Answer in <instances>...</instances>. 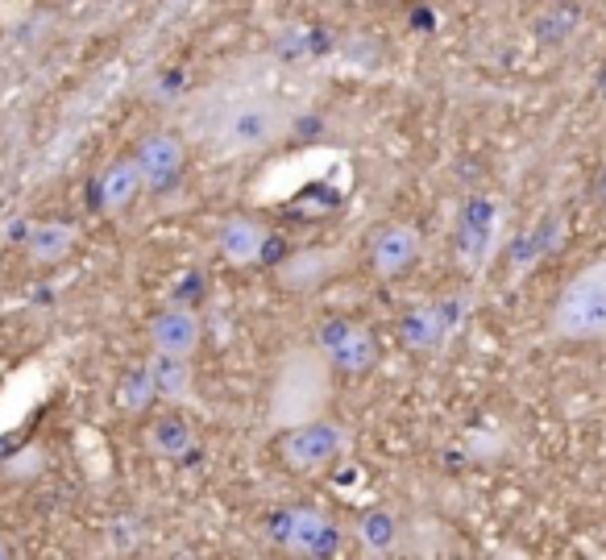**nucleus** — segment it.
<instances>
[{"instance_id":"obj_5","label":"nucleus","mask_w":606,"mask_h":560,"mask_svg":"<svg viewBox=\"0 0 606 560\" xmlns=\"http://www.w3.org/2000/svg\"><path fill=\"white\" fill-rule=\"evenodd\" d=\"M270 540L291 556H337L341 527L316 507H283L270 519Z\"/></svg>"},{"instance_id":"obj_10","label":"nucleus","mask_w":606,"mask_h":560,"mask_svg":"<svg viewBox=\"0 0 606 560\" xmlns=\"http://www.w3.org/2000/svg\"><path fill=\"white\" fill-rule=\"evenodd\" d=\"M341 266H345V254H341V249H320V245H312V249H299V254L283 258L279 270H274V283H279L283 291L303 295V291L324 287Z\"/></svg>"},{"instance_id":"obj_14","label":"nucleus","mask_w":606,"mask_h":560,"mask_svg":"<svg viewBox=\"0 0 606 560\" xmlns=\"http://www.w3.org/2000/svg\"><path fill=\"white\" fill-rule=\"evenodd\" d=\"M449 328H453V320H449L445 307H440V303H420V307H411V312L403 316L399 336H403L407 349H416V353H436L440 345H445Z\"/></svg>"},{"instance_id":"obj_19","label":"nucleus","mask_w":606,"mask_h":560,"mask_svg":"<svg viewBox=\"0 0 606 560\" xmlns=\"http://www.w3.org/2000/svg\"><path fill=\"white\" fill-rule=\"evenodd\" d=\"M5 552H9V548H0V556H5Z\"/></svg>"},{"instance_id":"obj_12","label":"nucleus","mask_w":606,"mask_h":560,"mask_svg":"<svg viewBox=\"0 0 606 560\" xmlns=\"http://www.w3.org/2000/svg\"><path fill=\"white\" fill-rule=\"evenodd\" d=\"M142 191H146L142 166H137L133 154L108 162L104 171H100V179H96V212H100V216H121Z\"/></svg>"},{"instance_id":"obj_17","label":"nucleus","mask_w":606,"mask_h":560,"mask_svg":"<svg viewBox=\"0 0 606 560\" xmlns=\"http://www.w3.org/2000/svg\"><path fill=\"white\" fill-rule=\"evenodd\" d=\"M146 448L162 461H179L196 448V432H191L179 415H167V419H158V424L146 428Z\"/></svg>"},{"instance_id":"obj_16","label":"nucleus","mask_w":606,"mask_h":560,"mask_svg":"<svg viewBox=\"0 0 606 560\" xmlns=\"http://www.w3.org/2000/svg\"><path fill=\"white\" fill-rule=\"evenodd\" d=\"M150 374L158 386V399L167 403H187L191 386H196V370H191V357H171V353H150Z\"/></svg>"},{"instance_id":"obj_13","label":"nucleus","mask_w":606,"mask_h":560,"mask_svg":"<svg viewBox=\"0 0 606 560\" xmlns=\"http://www.w3.org/2000/svg\"><path fill=\"white\" fill-rule=\"evenodd\" d=\"M79 245V224L71 220H38L30 237H25V258L34 266H59L75 254Z\"/></svg>"},{"instance_id":"obj_7","label":"nucleus","mask_w":606,"mask_h":560,"mask_svg":"<svg viewBox=\"0 0 606 560\" xmlns=\"http://www.w3.org/2000/svg\"><path fill=\"white\" fill-rule=\"evenodd\" d=\"M133 158H137V166H142V183H146V191H167V187L179 183V175H183V166H187V146H183L179 133H171V129H154V133H146L142 142H137Z\"/></svg>"},{"instance_id":"obj_8","label":"nucleus","mask_w":606,"mask_h":560,"mask_svg":"<svg viewBox=\"0 0 606 560\" xmlns=\"http://www.w3.org/2000/svg\"><path fill=\"white\" fill-rule=\"evenodd\" d=\"M420 249H424V237H420L416 224L391 220V224H382V229H374V237H370V270L378 278H399L416 266Z\"/></svg>"},{"instance_id":"obj_1","label":"nucleus","mask_w":606,"mask_h":560,"mask_svg":"<svg viewBox=\"0 0 606 560\" xmlns=\"http://www.w3.org/2000/svg\"><path fill=\"white\" fill-rule=\"evenodd\" d=\"M333 382L337 370L324 361L316 345H291L279 353L266 390V424L274 432H287L295 424H308V419L328 415L333 403Z\"/></svg>"},{"instance_id":"obj_6","label":"nucleus","mask_w":606,"mask_h":560,"mask_svg":"<svg viewBox=\"0 0 606 560\" xmlns=\"http://www.w3.org/2000/svg\"><path fill=\"white\" fill-rule=\"evenodd\" d=\"M316 349L324 353V361L345 378H362L378 366V336L374 328L333 316L316 328Z\"/></svg>"},{"instance_id":"obj_9","label":"nucleus","mask_w":606,"mask_h":560,"mask_svg":"<svg viewBox=\"0 0 606 560\" xmlns=\"http://www.w3.org/2000/svg\"><path fill=\"white\" fill-rule=\"evenodd\" d=\"M150 349L171 353V357H196L204 345V320L191 307H162V312L146 324Z\"/></svg>"},{"instance_id":"obj_3","label":"nucleus","mask_w":606,"mask_h":560,"mask_svg":"<svg viewBox=\"0 0 606 560\" xmlns=\"http://www.w3.org/2000/svg\"><path fill=\"white\" fill-rule=\"evenodd\" d=\"M349 453V428L337 419H308L279 432V461L291 473H324L328 465H337Z\"/></svg>"},{"instance_id":"obj_4","label":"nucleus","mask_w":606,"mask_h":560,"mask_svg":"<svg viewBox=\"0 0 606 560\" xmlns=\"http://www.w3.org/2000/svg\"><path fill=\"white\" fill-rule=\"evenodd\" d=\"M283 112L274 100L266 96H250V100H237L225 117L216 125V150L220 154H254L266 150L283 137Z\"/></svg>"},{"instance_id":"obj_2","label":"nucleus","mask_w":606,"mask_h":560,"mask_svg":"<svg viewBox=\"0 0 606 560\" xmlns=\"http://www.w3.org/2000/svg\"><path fill=\"white\" fill-rule=\"evenodd\" d=\"M548 324H553V336L569 345L606 341V258H594L573 278H565Z\"/></svg>"},{"instance_id":"obj_11","label":"nucleus","mask_w":606,"mask_h":560,"mask_svg":"<svg viewBox=\"0 0 606 560\" xmlns=\"http://www.w3.org/2000/svg\"><path fill=\"white\" fill-rule=\"evenodd\" d=\"M266 245H270V229L258 220V216H229V220H220V229H216V249H220V258H225L229 266L237 270H250L262 262L266 254Z\"/></svg>"},{"instance_id":"obj_15","label":"nucleus","mask_w":606,"mask_h":560,"mask_svg":"<svg viewBox=\"0 0 606 560\" xmlns=\"http://www.w3.org/2000/svg\"><path fill=\"white\" fill-rule=\"evenodd\" d=\"M353 540H357V548H362L366 556H391L403 544V523L391 511L374 507V511H366L362 519L353 523Z\"/></svg>"},{"instance_id":"obj_18","label":"nucleus","mask_w":606,"mask_h":560,"mask_svg":"<svg viewBox=\"0 0 606 560\" xmlns=\"http://www.w3.org/2000/svg\"><path fill=\"white\" fill-rule=\"evenodd\" d=\"M154 399H158V386H154L150 366H129V370L121 374L117 390H113V403H117L125 415H142V411H150Z\"/></svg>"}]
</instances>
